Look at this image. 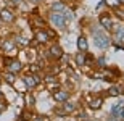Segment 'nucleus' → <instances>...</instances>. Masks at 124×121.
<instances>
[{
  "label": "nucleus",
  "instance_id": "obj_7",
  "mask_svg": "<svg viewBox=\"0 0 124 121\" xmlns=\"http://www.w3.org/2000/svg\"><path fill=\"white\" fill-rule=\"evenodd\" d=\"M63 48H61L58 44H52L50 47H48V50H47V56L50 58V60L56 61V60H60V58H63Z\"/></svg>",
  "mask_w": 124,
  "mask_h": 121
},
{
  "label": "nucleus",
  "instance_id": "obj_27",
  "mask_svg": "<svg viewBox=\"0 0 124 121\" xmlns=\"http://www.w3.org/2000/svg\"><path fill=\"white\" fill-rule=\"evenodd\" d=\"M2 98H3V92H2V90H0V100H2Z\"/></svg>",
  "mask_w": 124,
  "mask_h": 121
},
{
  "label": "nucleus",
  "instance_id": "obj_10",
  "mask_svg": "<svg viewBox=\"0 0 124 121\" xmlns=\"http://www.w3.org/2000/svg\"><path fill=\"white\" fill-rule=\"evenodd\" d=\"M52 97H53V100L56 103H63L66 100H69V90L60 87V89H56L55 92H52Z\"/></svg>",
  "mask_w": 124,
  "mask_h": 121
},
{
  "label": "nucleus",
  "instance_id": "obj_12",
  "mask_svg": "<svg viewBox=\"0 0 124 121\" xmlns=\"http://www.w3.org/2000/svg\"><path fill=\"white\" fill-rule=\"evenodd\" d=\"M74 61H76L78 66H85L89 61H90V58H89L87 52H78L76 56H74Z\"/></svg>",
  "mask_w": 124,
  "mask_h": 121
},
{
  "label": "nucleus",
  "instance_id": "obj_25",
  "mask_svg": "<svg viewBox=\"0 0 124 121\" xmlns=\"http://www.w3.org/2000/svg\"><path fill=\"white\" fill-rule=\"evenodd\" d=\"M21 2H23V0H11V3H13V5H19Z\"/></svg>",
  "mask_w": 124,
  "mask_h": 121
},
{
  "label": "nucleus",
  "instance_id": "obj_24",
  "mask_svg": "<svg viewBox=\"0 0 124 121\" xmlns=\"http://www.w3.org/2000/svg\"><path fill=\"white\" fill-rule=\"evenodd\" d=\"M118 16H119V18H124V10H118Z\"/></svg>",
  "mask_w": 124,
  "mask_h": 121
},
{
  "label": "nucleus",
  "instance_id": "obj_29",
  "mask_svg": "<svg viewBox=\"0 0 124 121\" xmlns=\"http://www.w3.org/2000/svg\"><path fill=\"white\" fill-rule=\"evenodd\" d=\"M63 2H64V0H63Z\"/></svg>",
  "mask_w": 124,
  "mask_h": 121
},
{
  "label": "nucleus",
  "instance_id": "obj_6",
  "mask_svg": "<svg viewBox=\"0 0 124 121\" xmlns=\"http://www.w3.org/2000/svg\"><path fill=\"white\" fill-rule=\"evenodd\" d=\"M93 42L98 48H108L111 44L108 34H105L103 31H93Z\"/></svg>",
  "mask_w": 124,
  "mask_h": 121
},
{
  "label": "nucleus",
  "instance_id": "obj_8",
  "mask_svg": "<svg viewBox=\"0 0 124 121\" xmlns=\"http://www.w3.org/2000/svg\"><path fill=\"white\" fill-rule=\"evenodd\" d=\"M98 21H100L101 28L105 29V31H113L115 29V23H113V19H111V16L108 13H101L98 16Z\"/></svg>",
  "mask_w": 124,
  "mask_h": 121
},
{
  "label": "nucleus",
  "instance_id": "obj_20",
  "mask_svg": "<svg viewBox=\"0 0 124 121\" xmlns=\"http://www.w3.org/2000/svg\"><path fill=\"white\" fill-rule=\"evenodd\" d=\"M105 3L108 5L110 8H115V10L121 7V2H119V0H105Z\"/></svg>",
  "mask_w": 124,
  "mask_h": 121
},
{
  "label": "nucleus",
  "instance_id": "obj_15",
  "mask_svg": "<svg viewBox=\"0 0 124 121\" xmlns=\"http://www.w3.org/2000/svg\"><path fill=\"white\" fill-rule=\"evenodd\" d=\"M2 81H5V82L10 84V86H15V82H16V74H15V73H10V71H5L3 74H2Z\"/></svg>",
  "mask_w": 124,
  "mask_h": 121
},
{
  "label": "nucleus",
  "instance_id": "obj_11",
  "mask_svg": "<svg viewBox=\"0 0 124 121\" xmlns=\"http://www.w3.org/2000/svg\"><path fill=\"white\" fill-rule=\"evenodd\" d=\"M16 19V15L11 8H2L0 10V21L2 23H13Z\"/></svg>",
  "mask_w": 124,
  "mask_h": 121
},
{
  "label": "nucleus",
  "instance_id": "obj_13",
  "mask_svg": "<svg viewBox=\"0 0 124 121\" xmlns=\"http://www.w3.org/2000/svg\"><path fill=\"white\" fill-rule=\"evenodd\" d=\"M13 40H15V44L18 45V48H19V47H28L29 44H31V40H29L28 37H24V36H21V34H18V36H15V37H13Z\"/></svg>",
  "mask_w": 124,
  "mask_h": 121
},
{
  "label": "nucleus",
  "instance_id": "obj_16",
  "mask_svg": "<svg viewBox=\"0 0 124 121\" xmlns=\"http://www.w3.org/2000/svg\"><path fill=\"white\" fill-rule=\"evenodd\" d=\"M101 103H103V98L101 97H95L89 102V108L90 110H100L101 108Z\"/></svg>",
  "mask_w": 124,
  "mask_h": 121
},
{
  "label": "nucleus",
  "instance_id": "obj_17",
  "mask_svg": "<svg viewBox=\"0 0 124 121\" xmlns=\"http://www.w3.org/2000/svg\"><path fill=\"white\" fill-rule=\"evenodd\" d=\"M50 10L52 11H64L66 10V5H64L63 0H58V2H53L50 5Z\"/></svg>",
  "mask_w": 124,
  "mask_h": 121
},
{
  "label": "nucleus",
  "instance_id": "obj_21",
  "mask_svg": "<svg viewBox=\"0 0 124 121\" xmlns=\"http://www.w3.org/2000/svg\"><path fill=\"white\" fill-rule=\"evenodd\" d=\"M32 24H34V28H45V21H44V19L42 18H36L34 19V21H32Z\"/></svg>",
  "mask_w": 124,
  "mask_h": 121
},
{
  "label": "nucleus",
  "instance_id": "obj_22",
  "mask_svg": "<svg viewBox=\"0 0 124 121\" xmlns=\"http://www.w3.org/2000/svg\"><path fill=\"white\" fill-rule=\"evenodd\" d=\"M21 118L26 121H31L32 118H34V115H32V112H29V110H24L23 113H21Z\"/></svg>",
  "mask_w": 124,
  "mask_h": 121
},
{
  "label": "nucleus",
  "instance_id": "obj_23",
  "mask_svg": "<svg viewBox=\"0 0 124 121\" xmlns=\"http://www.w3.org/2000/svg\"><path fill=\"white\" fill-rule=\"evenodd\" d=\"M40 70H42V66L39 65V63H31V65H29V71H31V73H39Z\"/></svg>",
  "mask_w": 124,
  "mask_h": 121
},
{
  "label": "nucleus",
  "instance_id": "obj_9",
  "mask_svg": "<svg viewBox=\"0 0 124 121\" xmlns=\"http://www.w3.org/2000/svg\"><path fill=\"white\" fill-rule=\"evenodd\" d=\"M74 112H76V103L69 102V100H66V102L61 103V110H55L56 115H61V116H66V115L74 113Z\"/></svg>",
  "mask_w": 124,
  "mask_h": 121
},
{
  "label": "nucleus",
  "instance_id": "obj_2",
  "mask_svg": "<svg viewBox=\"0 0 124 121\" xmlns=\"http://www.w3.org/2000/svg\"><path fill=\"white\" fill-rule=\"evenodd\" d=\"M52 37H55V32L50 31V29H45V28L36 29V32H34V44H39V45L48 44Z\"/></svg>",
  "mask_w": 124,
  "mask_h": 121
},
{
  "label": "nucleus",
  "instance_id": "obj_18",
  "mask_svg": "<svg viewBox=\"0 0 124 121\" xmlns=\"http://www.w3.org/2000/svg\"><path fill=\"white\" fill-rule=\"evenodd\" d=\"M121 94H123V87L121 86H111L108 89V95L110 97H119Z\"/></svg>",
  "mask_w": 124,
  "mask_h": 121
},
{
  "label": "nucleus",
  "instance_id": "obj_28",
  "mask_svg": "<svg viewBox=\"0 0 124 121\" xmlns=\"http://www.w3.org/2000/svg\"><path fill=\"white\" fill-rule=\"evenodd\" d=\"M84 121H90V120H84Z\"/></svg>",
  "mask_w": 124,
  "mask_h": 121
},
{
  "label": "nucleus",
  "instance_id": "obj_3",
  "mask_svg": "<svg viewBox=\"0 0 124 121\" xmlns=\"http://www.w3.org/2000/svg\"><path fill=\"white\" fill-rule=\"evenodd\" d=\"M3 66H5V71H10V73H15V74H18L19 71H23V63L16 56H5Z\"/></svg>",
  "mask_w": 124,
  "mask_h": 121
},
{
  "label": "nucleus",
  "instance_id": "obj_1",
  "mask_svg": "<svg viewBox=\"0 0 124 121\" xmlns=\"http://www.w3.org/2000/svg\"><path fill=\"white\" fill-rule=\"evenodd\" d=\"M73 18L71 13H66V11H52L50 16H48V21L55 29H64L66 28V23L68 19Z\"/></svg>",
  "mask_w": 124,
  "mask_h": 121
},
{
  "label": "nucleus",
  "instance_id": "obj_26",
  "mask_svg": "<svg viewBox=\"0 0 124 121\" xmlns=\"http://www.w3.org/2000/svg\"><path fill=\"white\" fill-rule=\"evenodd\" d=\"M31 2H34V3H40V2H44V0H31Z\"/></svg>",
  "mask_w": 124,
  "mask_h": 121
},
{
  "label": "nucleus",
  "instance_id": "obj_4",
  "mask_svg": "<svg viewBox=\"0 0 124 121\" xmlns=\"http://www.w3.org/2000/svg\"><path fill=\"white\" fill-rule=\"evenodd\" d=\"M21 81H23L26 90H32L34 87H37V86L42 82V78L37 74V73H28V74H24L23 78H21Z\"/></svg>",
  "mask_w": 124,
  "mask_h": 121
},
{
  "label": "nucleus",
  "instance_id": "obj_5",
  "mask_svg": "<svg viewBox=\"0 0 124 121\" xmlns=\"http://www.w3.org/2000/svg\"><path fill=\"white\" fill-rule=\"evenodd\" d=\"M0 45H2V52L5 53V56H16V53H18V45L15 44L13 39H3Z\"/></svg>",
  "mask_w": 124,
  "mask_h": 121
},
{
  "label": "nucleus",
  "instance_id": "obj_14",
  "mask_svg": "<svg viewBox=\"0 0 124 121\" xmlns=\"http://www.w3.org/2000/svg\"><path fill=\"white\" fill-rule=\"evenodd\" d=\"M78 50L79 52H87L89 50V42L85 36H79L78 37Z\"/></svg>",
  "mask_w": 124,
  "mask_h": 121
},
{
  "label": "nucleus",
  "instance_id": "obj_19",
  "mask_svg": "<svg viewBox=\"0 0 124 121\" xmlns=\"http://www.w3.org/2000/svg\"><path fill=\"white\" fill-rule=\"evenodd\" d=\"M24 98H26V105H28V107H34V103H36V98H34V95H31L29 92H26Z\"/></svg>",
  "mask_w": 124,
  "mask_h": 121
}]
</instances>
